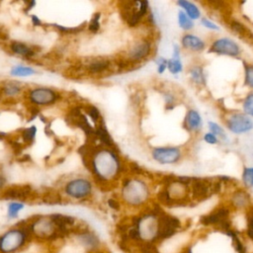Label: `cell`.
<instances>
[{
  "instance_id": "4",
  "label": "cell",
  "mask_w": 253,
  "mask_h": 253,
  "mask_svg": "<svg viewBox=\"0 0 253 253\" xmlns=\"http://www.w3.org/2000/svg\"><path fill=\"white\" fill-rule=\"evenodd\" d=\"M26 220L33 239L38 241H55L64 238L49 214H37Z\"/></svg>"
},
{
  "instance_id": "33",
  "label": "cell",
  "mask_w": 253,
  "mask_h": 253,
  "mask_svg": "<svg viewBox=\"0 0 253 253\" xmlns=\"http://www.w3.org/2000/svg\"><path fill=\"white\" fill-rule=\"evenodd\" d=\"M245 238L253 244V207L246 211V225H245Z\"/></svg>"
},
{
  "instance_id": "11",
  "label": "cell",
  "mask_w": 253,
  "mask_h": 253,
  "mask_svg": "<svg viewBox=\"0 0 253 253\" xmlns=\"http://www.w3.org/2000/svg\"><path fill=\"white\" fill-rule=\"evenodd\" d=\"M76 241L85 249L88 253L96 252L102 248L100 237L90 230L87 226L77 225L75 232L73 233Z\"/></svg>"
},
{
  "instance_id": "7",
  "label": "cell",
  "mask_w": 253,
  "mask_h": 253,
  "mask_svg": "<svg viewBox=\"0 0 253 253\" xmlns=\"http://www.w3.org/2000/svg\"><path fill=\"white\" fill-rule=\"evenodd\" d=\"M63 192L69 199L82 201L92 195L93 185L89 179L78 177L66 182L63 186Z\"/></svg>"
},
{
  "instance_id": "43",
  "label": "cell",
  "mask_w": 253,
  "mask_h": 253,
  "mask_svg": "<svg viewBox=\"0 0 253 253\" xmlns=\"http://www.w3.org/2000/svg\"><path fill=\"white\" fill-rule=\"evenodd\" d=\"M201 24L203 27H205L206 29H209L211 31H213V32H217L219 31V27L212 21H211L210 19L204 17L201 19Z\"/></svg>"
},
{
  "instance_id": "50",
  "label": "cell",
  "mask_w": 253,
  "mask_h": 253,
  "mask_svg": "<svg viewBox=\"0 0 253 253\" xmlns=\"http://www.w3.org/2000/svg\"><path fill=\"white\" fill-rule=\"evenodd\" d=\"M31 159V157H30V155H28V154H25V155H23V156H21L20 157V159H19V161H29Z\"/></svg>"
},
{
  "instance_id": "42",
  "label": "cell",
  "mask_w": 253,
  "mask_h": 253,
  "mask_svg": "<svg viewBox=\"0 0 253 253\" xmlns=\"http://www.w3.org/2000/svg\"><path fill=\"white\" fill-rule=\"evenodd\" d=\"M167 62H168V59H166L162 56H158L155 59V63L157 66V72L159 74H163L164 71L167 69Z\"/></svg>"
},
{
  "instance_id": "45",
  "label": "cell",
  "mask_w": 253,
  "mask_h": 253,
  "mask_svg": "<svg viewBox=\"0 0 253 253\" xmlns=\"http://www.w3.org/2000/svg\"><path fill=\"white\" fill-rule=\"evenodd\" d=\"M128 168H129L130 172H131L132 174H134V175H141V174H143V172H144V170L142 169V167H141L140 165H138L137 163H135V162H129Z\"/></svg>"
},
{
  "instance_id": "23",
  "label": "cell",
  "mask_w": 253,
  "mask_h": 253,
  "mask_svg": "<svg viewBox=\"0 0 253 253\" xmlns=\"http://www.w3.org/2000/svg\"><path fill=\"white\" fill-rule=\"evenodd\" d=\"M2 94L7 99H15L20 93L22 92V84L15 80H10L4 82V84L1 86Z\"/></svg>"
},
{
  "instance_id": "36",
  "label": "cell",
  "mask_w": 253,
  "mask_h": 253,
  "mask_svg": "<svg viewBox=\"0 0 253 253\" xmlns=\"http://www.w3.org/2000/svg\"><path fill=\"white\" fill-rule=\"evenodd\" d=\"M242 182L246 188H253V167L243 168Z\"/></svg>"
},
{
  "instance_id": "22",
  "label": "cell",
  "mask_w": 253,
  "mask_h": 253,
  "mask_svg": "<svg viewBox=\"0 0 253 253\" xmlns=\"http://www.w3.org/2000/svg\"><path fill=\"white\" fill-rule=\"evenodd\" d=\"M181 49L178 44L173 45V53L172 57L168 59L167 69L173 75H178L183 71V63L181 60Z\"/></svg>"
},
{
  "instance_id": "9",
  "label": "cell",
  "mask_w": 253,
  "mask_h": 253,
  "mask_svg": "<svg viewBox=\"0 0 253 253\" xmlns=\"http://www.w3.org/2000/svg\"><path fill=\"white\" fill-rule=\"evenodd\" d=\"M27 98L33 106H49L60 98V94L49 87H35L28 90Z\"/></svg>"
},
{
  "instance_id": "15",
  "label": "cell",
  "mask_w": 253,
  "mask_h": 253,
  "mask_svg": "<svg viewBox=\"0 0 253 253\" xmlns=\"http://www.w3.org/2000/svg\"><path fill=\"white\" fill-rule=\"evenodd\" d=\"M34 195V191L29 185H13L4 188L0 192V198L4 200H11L24 202L30 200Z\"/></svg>"
},
{
  "instance_id": "29",
  "label": "cell",
  "mask_w": 253,
  "mask_h": 253,
  "mask_svg": "<svg viewBox=\"0 0 253 253\" xmlns=\"http://www.w3.org/2000/svg\"><path fill=\"white\" fill-rule=\"evenodd\" d=\"M49 26L56 29L60 34L74 35V34H78L80 32H83V30L86 27V23L84 22V23H82V24H80L79 26H76V27H64V26H61V25H58V24H55V23L50 24Z\"/></svg>"
},
{
  "instance_id": "44",
  "label": "cell",
  "mask_w": 253,
  "mask_h": 253,
  "mask_svg": "<svg viewBox=\"0 0 253 253\" xmlns=\"http://www.w3.org/2000/svg\"><path fill=\"white\" fill-rule=\"evenodd\" d=\"M203 139L205 140V142H207L208 144H217L219 139L217 136H215L213 133H211V131L206 132L203 136Z\"/></svg>"
},
{
  "instance_id": "17",
  "label": "cell",
  "mask_w": 253,
  "mask_h": 253,
  "mask_svg": "<svg viewBox=\"0 0 253 253\" xmlns=\"http://www.w3.org/2000/svg\"><path fill=\"white\" fill-rule=\"evenodd\" d=\"M230 208L241 211V210H246V211L252 208L251 206V198L248 192L244 189H238L234 191L230 197L229 200Z\"/></svg>"
},
{
  "instance_id": "49",
  "label": "cell",
  "mask_w": 253,
  "mask_h": 253,
  "mask_svg": "<svg viewBox=\"0 0 253 253\" xmlns=\"http://www.w3.org/2000/svg\"><path fill=\"white\" fill-rule=\"evenodd\" d=\"M35 5H36V2H35V1L27 2V5H26V7H25V9H24L25 13H28L30 10H32V9H33V7H34Z\"/></svg>"
},
{
  "instance_id": "34",
  "label": "cell",
  "mask_w": 253,
  "mask_h": 253,
  "mask_svg": "<svg viewBox=\"0 0 253 253\" xmlns=\"http://www.w3.org/2000/svg\"><path fill=\"white\" fill-rule=\"evenodd\" d=\"M208 126L209 129L211 133H213L215 136L218 137V139L220 138L221 140H227V134L224 131V129L215 122H209L208 123Z\"/></svg>"
},
{
  "instance_id": "2",
  "label": "cell",
  "mask_w": 253,
  "mask_h": 253,
  "mask_svg": "<svg viewBox=\"0 0 253 253\" xmlns=\"http://www.w3.org/2000/svg\"><path fill=\"white\" fill-rule=\"evenodd\" d=\"M32 240L27 220H21L0 234V253H18Z\"/></svg>"
},
{
  "instance_id": "18",
  "label": "cell",
  "mask_w": 253,
  "mask_h": 253,
  "mask_svg": "<svg viewBox=\"0 0 253 253\" xmlns=\"http://www.w3.org/2000/svg\"><path fill=\"white\" fill-rule=\"evenodd\" d=\"M95 137H96V139H98L101 142V144L103 146L119 152L118 146L115 143L114 139L112 138L110 132L108 131V129L105 126L104 120L101 121L98 125H96V126H95Z\"/></svg>"
},
{
  "instance_id": "19",
  "label": "cell",
  "mask_w": 253,
  "mask_h": 253,
  "mask_svg": "<svg viewBox=\"0 0 253 253\" xmlns=\"http://www.w3.org/2000/svg\"><path fill=\"white\" fill-rule=\"evenodd\" d=\"M181 45L183 48L194 52H201L206 48V42L200 37L193 34L183 35L181 38Z\"/></svg>"
},
{
  "instance_id": "8",
  "label": "cell",
  "mask_w": 253,
  "mask_h": 253,
  "mask_svg": "<svg viewBox=\"0 0 253 253\" xmlns=\"http://www.w3.org/2000/svg\"><path fill=\"white\" fill-rule=\"evenodd\" d=\"M152 50L151 42L147 39H140L134 41L126 51L123 58L130 65L140 63L147 58Z\"/></svg>"
},
{
  "instance_id": "35",
  "label": "cell",
  "mask_w": 253,
  "mask_h": 253,
  "mask_svg": "<svg viewBox=\"0 0 253 253\" xmlns=\"http://www.w3.org/2000/svg\"><path fill=\"white\" fill-rule=\"evenodd\" d=\"M244 66V84L253 89V64L243 62Z\"/></svg>"
},
{
  "instance_id": "24",
  "label": "cell",
  "mask_w": 253,
  "mask_h": 253,
  "mask_svg": "<svg viewBox=\"0 0 253 253\" xmlns=\"http://www.w3.org/2000/svg\"><path fill=\"white\" fill-rule=\"evenodd\" d=\"M177 5L193 21L201 18V11L195 3L191 2V1H187V0H179V1H177Z\"/></svg>"
},
{
  "instance_id": "37",
  "label": "cell",
  "mask_w": 253,
  "mask_h": 253,
  "mask_svg": "<svg viewBox=\"0 0 253 253\" xmlns=\"http://www.w3.org/2000/svg\"><path fill=\"white\" fill-rule=\"evenodd\" d=\"M242 108L244 111V114L249 116L250 118L253 117V93H249L242 104Z\"/></svg>"
},
{
  "instance_id": "52",
  "label": "cell",
  "mask_w": 253,
  "mask_h": 253,
  "mask_svg": "<svg viewBox=\"0 0 253 253\" xmlns=\"http://www.w3.org/2000/svg\"><path fill=\"white\" fill-rule=\"evenodd\" d=\"M3 36V33L1 32V30H0V37H2Z\"/></svg>"
},
{
  "instance_id": "12",
  "label": "cell",
  "mask_w": 253,
  "mask_h": 253,
  "mask_svg": "<svg viewBox=\"0 0 253 253\" xmlns=\"http://www.w3.org/2000/svg\"><path fill=\"white\" fill-rule=\"evenodd\" d=\"M209 52L218 55L238 57L241 53V48L233 40L229 38H219L211 42L209 47Z\"/></svg>"
},
{
  "instance_id": "46",
  "label": "cell",
  "mask_w": 253,
  "mask_h": 253,
  "mask_svg": "<svg viewBox=\"0 0 253 253\" xmlns=\"http://www.w3.org/2000/svg\"><path fill=\"white\" fill-rule=\"evenodd\" d=\"M108 206L111 209L115 210V211H120L121 210V203L119 202V200H117L115 198H110L108 200Z\"/></svg>"
},
{
  "instance_id": "40",
  "label": "cell",
  "mask_w": 253,
  "mask_h": 253,
  "mask_svg": "<svg viewBox=\"0 0 253 253\" xmlns=\"http://www.w3.org/2000/svg\"><path fill=\"white\" fill-rule=\"evenodd\" d=\"M164 102H165V109L166 110H172L175 108L176 105V98L175 96L170 92H165L163 94Z\"/></svg>"
},
{
  "instance_id": "6",
  "label": "cell",
  "mask_w": 253,
  "mask_h": 253,
  "mask_svg": "<svg viewBox=\"0 0 253 253\" xmlns=\"http://www.w3.org/2000/svg\"><path fill=\"white\" fill-rule=\"evenodd\" d=\"M221 182L218 181H211L209 179L203 178H195L192 177V181L190 184V194L192 201L195 202H203L212 195L220 192Z\"/></svg>"
},
{
  "instance_id": "14",
  "label": "cell",
  "mask_w": 253,
  "mask_h": 253,
  "mask_svg": "<svg viewBox=\"0 0 253 253\" xmlns=\"http://www.w3.org/2000/svg\"><path fill=\"white\" fill-rule=\"evenodd\" d=\"M226 126L232 133L243 134L253 129V121L244 113H233L226 120Z\"/></svg>"
},
{
  "instance_id": "53",
  "label": "cell",
  "mask_w": 253,
  "mask_h": 253,
  "mask_svg": "<svg viewBox=\"0 0 253 253\" xmlns=\"http://www.w3.org/2000/svg\"><path fill=\"white\" fill-rule=\"evenodd\" d=\"M250 253H253V252H250Z\"/></svg>"
},
{
  "instance_id": "30",
  "label": "cell",
  "mask_w": 253,
  "mask_h": 253,
  "mask_svg": "<svg viewBox=\"0 0 253 253\" xmlns=\"http://www.w3.org/2000/svg\"><path fill=\"white\" fill-rule=\"evenodd\" d=\"M177 20H178V25L179 27L184 30V31H191L194 29L195 27V24H194V21L189 18L182 10H179L178 11V14H177Z\"/></svg>"
},
{
  "instance_id": "13",
  "label": "cell",
  "mask_w": 253,
  "mask_h": 253,
  "mask_svg": "<svg viewBox=\"0 0 253 253\" xmlns=\"http://www.w3.org/2000/svg\"><path fill=\"white\" fill-rule=\"evenodd\" d=\"M152 158L160 164H175L182 157V150L177 146H158L151 150Z\"/></svg>"
},
{
  "instance_id": "27",
  "label": "cell",
  "mask_w": 253,
  "mask_h": 253,
  "mask_svg": "<svg viewBox=\"0 0 253 253\" xmlns=\"http://www.w3.org/2000/svg\"><path fill=\"white\" fill-rule=\"evenodd\" d=\"M10 74L14 77H29L37 74L35 68L27 65H15L11 68Z\"/></svg>"
},
{
  "instance_id": "41",
  "label": "cell",
  "mask_w": 253,
  "mask_h": 253,
  "mask_svg": "<svg viewBox=\"0 0 253 253\" xmlns=\"http://www.w3.org/2000/svg\"><path fill=\"white\" fill-rule=\"evenodd\" d=\"M138 253H160L158 246L155 244H139Z\"/></svg>"
},
{
  "instance_id": "32",
  "label": "cell",
  "mask_w": 253,
  "mask_h": 253,
  "mask_svg": "<svg viewBox=\"0 0 253 253\" xmlns=\"http://www.w3.org/2000/svg\"><path fill=\"white\" fill-rule=\"evenodd\" d=\"M25 208V205L23 202L13 201L10 202L7 206V217L9 219L17 218L19 215V212Z\"/></svg>"
},
{
  "instance_id": "10",
  "label": "cell",
  "mask_w": 253,
  "mask_h": 253,
  "mask_svg": "<svg viewBox=\"0 0 253 253\" xmlns=\"http://www.w3.org/2000/svg\"><path fill=\"white\" fill-rule=\"evenodd\" d=\"M182 229V221L175 215L162 211L159 217V243L175 236Z\"/></svg>"
},
{
  "instance_id": "31",
  "label": "cell",
  "mask_w": 253,
  "mask_h": 253,
  "mask_svg": "<svg viewBox=\"0 0 253 253\" xmlns=\"http://www.w3.org/2000/svg\"><path fill=\"white\" fill-rule=\"evenodd\" d=\"M83 110L85 111L86 115L91 119V121L95 125H98L101 121H103V117L101 115V112H100V110L96 106L88 104V105L83 107Z\"/></svg>"
},
{
  "instance_id": "25",
  "label": "cell",
  "mask_w": 253,
  "mask_h": 253,
  "mask_svg": "<svg viewBox=\"0 0 253 253\" xmlns=\"http://www.w3.org/2000/svg\"><path fill=\"white\" fill-rule=\"evenodd\" d=\"M229 27L240 38L253 42V33L243 23L236 20H231L229 22Z\"/></svg>"
},
{
  "instance_id": "38",
  "label": "cell",
  "mask_w": 253,
  "mask_h": 253,
  "mask_svg": "<svg viewBox=\"0 0 253 253\" xmlns=\"http://www.w3.org/2000/svg\"><path fill=\"white\" fill-rule=\"evenodd\" d=\"M100 18H101V13L97 12L90 19V21L87 25H88V30L91 33H97L99 31V29H100Z\"/></svg>"
},
{
  "instance_id": "3",
  "label": "cell",
  "mask_w": 253,
  "mask_h": 253,
  "mask_svg": "<svg viewBox=\"0 0 253 253\" xmlns=\"http://www.w3.org/2000/svg\"><path fill=\"white\" fill-rule=\"evenodd\" d=\"M150 197V191L146 183L139 179L125 178L122 182L121 198L130 208L143 207Z\"/></svg>"
},
{
  "instance_id": "51",
  "label": "cell",
  "mask_w": 253,
  "mask_h": 253,
  "mask_svg": "<svg viewBox=\"0 0 253 253\" xmlns=\"http://www.w3.org/2000/svg\"><path fill=\"white\" fill-rule=\"evenodd\" d=\"M92 253H110V252H109V250H107V249L101 248L100 250H98V251H96V252H92Z\"/></svg>"
},
{
  "instance_id": "5",
  "label": "cell",
  "mask_w": 253,
  "mask_h": 253,
  "mask_svg": "<svg viewBox=\"0 0 253 253\" xmlns=\"http://www.w3.org/2000/svg\"><path fill=\"white\" fill-rule=\"evenodd\" d=\"M230 214L231 208L229 206L220 205L210 212L202 215L199 221L203 226L212 227L219 232H223L226 229L233 227Z\"/></svg>"
},
{
  "instance_id": "1",
  "label": "cell",
  "mask_w": 253,
  "mask_h": 253,
  "mask_svg": "<svg viewBox=\"0 0 253 253\" xmlns=\"http://www.w3.org/2000/svg\"><path fill=\"white\" fill-rule=\"evenodd\" d=\"M82 161L101 186L117 180L124 169L119 152L105 146H97L92 155L89 158L82 159Z\"/></svg>"
},
{
  "instance_id": "47",
  "label": "cell",
  "mask_w": 253,
  "mask_h": 253,
  "mask_svg": "<svg viewBox=\"0 0 253 253\" xmlns=\"http://www.w3.org/2000/svg\"><path fill=\"white\" fill-rule=\"evenodd\" d=\"M31 21H32V24L36 27L42 26V22L39 19V17L37 15H31Z\"/></svg>"
},
{
  "instance_id": "26",
  "label": "cell",
  "mask_w": 253,
  "mask_h": 253,
  "mask_svg": "<svg viewBox=\"0 0 253 253\" xmlns=\"http://www.w3.org/2000/svg\"><path fill=\"white\" fill-rule=\"evenodd\" d=\"M189 75L191 80L200 86H205L207 81H206V75L203 67L201 65H194L190 68L189 70Z\"/></svg>"
},
{
  "instance_id": "21",
  "label": "cell",
  "mask_w": 253,
  "mask_h": 253,
  "mask_svg": "<svg viewBox=\"0 0 253 253\" xmlns=\"http://www.w3.org/2000/svg\"><path fill=\"white\" fill-rule=\"evenodd\" d=\"M9 48L12 53L17 54L19 56L25 57V58H33L37 54V50L34 46L29 45L23 42L18 41H12L9 44Z\"/></svg>"
},
{
  "instance_id": "16",
  "label": "cell",
  "mask_w": 253,
  "mask_h": 253,
  "mask_svg": "<svg viewBox=\"0 0 253 253\" xmlns=\"http://www.w3.org/2000/svg\"><path fill=\"white\" fill-rule=\"evenodd\" d=\"M112 61L110 58L105 56L89 57L85 63H82L85 72L91 75H102L106 74L111 70Z\"/></svg>"
},
{
  "instance_id": "39",
  "label": "cell",
  "mask_w": 253,
  "mask_h": 253,
  "mask_svg": "<svg viewBox=\"0 0 253 253\" xmlns=\"http://www.w3.org/2000/svg\"><path fill=\"white\" fill-rule=\"evenodd\" d=\"M42 200L43 203L51 204V205L61 203V197L59 195L55 194V193H52V192H49V193H46L45 195H43L42 197Z\"/></svg>"
},
{
  "instance_id": "48",
  "label": "cell",
  "mask_w": 253,
  "mask_h": 253,
  "mask_svg": "<svg viewBox=\"0 0 253 253\" xmlns=\"http://www.w3.org/2000/svg\"><path fill=\"white\" fill-rule=\"evenodd\" d=\"M7 183V179L6 177L0 173V192L5 188V185Z\"/></svg>"
},
{
  "instance_id": "28",
  "label": "cell",
  "mask_w": 253,
  "mask_h": 253,
  "mask_svg": "<svg viewBox=\"0 0 253 253\" xmlns=\"http://www.w3.org/2000/svg\"><path fill=\"white\" fill-rule=\"evenodd\" d=\"M36 134H37V126H31L29 127L23 128L20 132V136L22 138L23 144L32 145L35 141Z\"/></svg>"
},
{
  "instance_id": "20",
  "label": "cell",
  "mask_w": 253,
  "mask_h": 253,
  "mask_svg": "<svg viewBox=\"0 0 253 253\" xmlns=\"http://www.w3.org/2000/svg\"><path fill=\"white\" fill-rule=\"evenodd\" d=\"M184 126L191 132H199L203 127V119L197 110L189 109L184 119Z\"/></svg>"
}]
</instances>
